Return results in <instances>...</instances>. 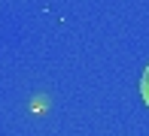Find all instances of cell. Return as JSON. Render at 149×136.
Segmentation results:
<instances>
[{
    "mask_svg": "<svg viewBox=\"0 0 149 136\" xmlns=\"http://www.w3.org/2000/svg\"><path fill=\"white\" fill-rule=\"evenodd\" d=\"M140 94H143V103L149 106V67L143 70V79H140Z\"/></svg>",
    "mask_w": 149,
    "mask_h": 136,
    "instance_id": "cell-1",
    "label": "cell"
}]
</instances>
